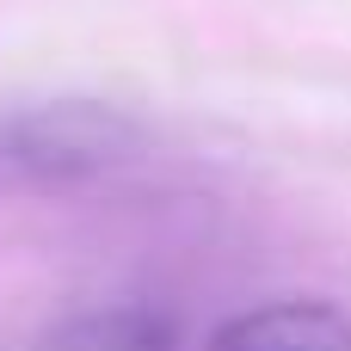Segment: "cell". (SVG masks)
Instances as JSON below:
<instances>
[{
    "instance_id": "3957f363",
    "label": "cell",
    "mask_w": 351,
    "mask_h": 351,
    "mask_svg": "<svg viewBox=\"0 0 351 351\" xmlns=\"http://www.w3.org/2000/svg\"><path fill=\"white\" fill-rule=\"evenodd\" d=\"M31 351H173V321L148 302H111V308L68 315Z\"/></svg>"
},
{
    "instance_id": "7a4b0ae2",
    "label": "cell",
    "mask_w": 351,
    "mask_h": 351,
    "mask_svg": "<svg viewBox=\"0 0 351 351\" xmlns=\"http://www.w3.org/2000/svg\"><path fill=\"white\" fill-rule=\"evenodd\" d=\"M210 351H351V315L333 302H271V308H247L234 315Z\"/></svg>"
},
{
    "instance_id": "6da1fadb",
    "label": "cell",
    "mask_w": 351,
    "mask_h": 351,
    "mask_svg": "<svg viewBox=\"0 0 351 351\" xmlns=\"http://www.w3.org/2000/svg\"><path fill=\"white\" fill-rule=\"evenodd\" d=\"M136 154H142L136 117L99 99H49V105L0 117V179L80 185V179L130 167Z\"/></svg>"
}]
</instances>
